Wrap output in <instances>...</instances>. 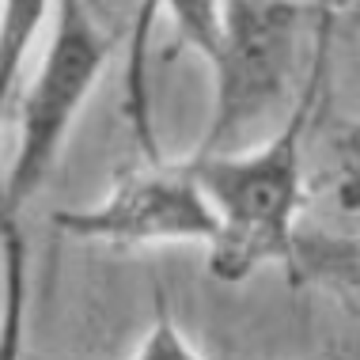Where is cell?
Instances as JSON below:
<instances>
[{
    "mask_svg": "<svg viewBox=\"0 0 360 360\" xmlns=\"http://www.w3.org/2000/svg\"><path fill=\"white\" fill-rule=\"evenodd\" d=\"M53 224L72 239L118 243H217L220 217L198 186L190 163H148L114 182L99 205L53 212Z\"/></svg>",
    "mask_w": 360,
    "mask_h": 360,
    "instance_id": "obj_4",
    "label": "cell"
},
{
    "mask_svg": "<svg viewBox=\"0 0 360 360\" xmlns=\"http://www.w3.org/2000/svg\"><path fill=\"white\" fill-rule=\"evenodd\" d=\"M53 34L34 80L19 99V144L4 174L0 224H19V212L46 186L76 114L110 65V34L95 23L91 8L65 0L53 8Z\"/></svg>",
    "mask_w": 360,
    "mask_h": 360,
    "instance_id": "obj_3",
    "label": "cell"
},
{
    "mask_svg": "<svg viewBox=\"0 0 360 360\" xmlns=\"http://www.w3.org/2000/svg\"><path fill=\"white\" fill-rule=\"evenodd\" d=\"M133 360H205L186 342V334H182L179 326H174L171 311L163 307V300L155 304V323H152V334L144 338L141 353Z\"/></svg>",
    "mask_w": 360,
    "mask_h": 360,
    "instance_id": "obj_7",
    "label": "cell"
},
{
    "mask_svg": "<svg viewBox=\"0 0 360 360\" xmlns=\"http://www.w3.org/2000/svg\"><path fill=\"white\" fill-rule=\"evenodd\" d=\"M292 277L330 288L360 304V239L338 231H300L292 250Z\"/></svg>",
    "mask_w": 360,
    "mask_h": 360,
    "instance_id": "obj_5",
    "label": "cell"
},
{
    "mask_svg": "<svg viewBox=\"0 0 360 360\" xmlns=\"http://www.w3.org/2000/svg\"><path fill=\"white\" fill-rule=\"evenodd\" d=\"M167 12L182 42L212 69V122L201 155H228V144L247 137L285 99L304 8L285 0H174Z\"/></svg>",
    "mask_w": 360,
    "mask_h": 360,
    "instance_id": "obj_2",
    "label": "cell"
},
{
    "mask_svg": "<svg viewBox=\"0 0 360 360\" xmlns=\"http://www.w3.org/2000/svg\"><path fill=\"white\" fill-rule=\"evenodd\" d=\"M50 8L46 4H4V23H0V84H4V114H12V95H15V72L27 53L31 34L42 27Z\"/></svg>",
    "mask_w": 360,
    "mask_h": 360,
    "instance_id": "obj_6",
    "label": "cell"
},
{
    "mask_svg": "<svg viewBox=\"0 0 360 360\" xmlns=\"http://www.w3.org/2000/svg\"><path fill=\"white\" fill-rule=\"evenodd\" d=\"M345 209H360V122L349 125L342 141V186H338Z\"/></svg>",
    "mask_w": 360,
    "mask_h": 360,
    "instance_id": "obj_8",
    "label": "cell"
},
{
    "mask_svg": "<svg viewBox=\"0 0 360 360\" xmlns=\"http://www.w3.org/2000/svg\"><path fill=\"white\" fill-rule=\"evenodd\" d=\"M330 8H319V38L311 72L281 129L247 155H193L190 171L220 217V239L209 247V269L224 285H239L266 262L292 266L296 212L304 205V137L326 95L330 72Z\"/></svg>",
    "mask_w": 360,
    "mask_h": 360,
    "instance_id": "obj_1",
    "label": "cell"
}]
</instances>
